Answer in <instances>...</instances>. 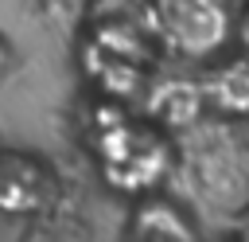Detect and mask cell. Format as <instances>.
Returning <instances> with one entry per match:
<instances>
[{
  "label": "cell",
  "mask_w": 249,
  "mask_h": 242,
  "mask_svg": "<svg viewBox=\"0 0 249 242\" xmlns=\"http://www.w3.org/2000/svg\"><path fill=\"white\" fill-rule=\"evenodd\" d=\"M230 4H233V8H249V0H230Z\"/></svg>",
  "instance_id": "obj_8"
},
{
  "label": "cell",
  "mask_w": 249,
  "mask_h": 242,
  "mask_svg": "<svg viewBox=\"0 0 249 242\" xmlns=\"http://www.w3.org/2000/svg\"><path fill=\"white\" fill-rule=\"evenodd\" d=\"M12 62H16V55H12V43L0 35V86L8 82V74H12Z\"/></svg>",
  "instance_id": "obj_7"
},
{
  "label": "cell",
  "mask_w": 249,
  "mask_h": 242,
  "mask_svg": "<svg viewBox=\"0 0 249 242\" xmlns=\"http://www.w3.org/2000/svg\"><path fill=\"white\" fill-rule=\"evenodd\" d=\"M148 121L160 125L171 141L187 129H195L210 109L202 98V82L198 78H160L148 86Z\"/></svg>",
  "instance_id": "obj_5"
},
{
  "label": "cell",
  "mask_w": 249,
  "mask_h": 242,
  "mask_svg": "<svg viewBox=\"0 0 249 242\" xmlns=\"http://www.w3.org/2000/svg\"><path fill=\"white\" fill-rule=\"evenodd\" d=\"M93 148L105 183L132 195L156 187L175 168V141L148 117H128L124 109H109V117L97 125Z\"/></svg>",
  "instance_id": "obj_2"
},
{
  "label": "cell",
  "mask_w": 249,
  "mask_h": 242,
  "mask_svg": "<svg viewBox=\"0 0 249 242\" xmlns=\"http://www.w3.org/2000/svg\"><path fill=\"white\" fill-rule=\"evenodd\" d=\"M198 82H202L206 109L214 117L233 121V125H249V51L222 55Z\"/></svg>",
  "instance_id": "obj_6"
},
{
  "label": "cell",
  "mask_w": 249,
  "mask_h": 242,
  "mask_svg": "<svg viewBox=\"0 0 249 242\" xmlns=\"http://www.w3.org/2000/svg\"><path fill=\"white\" fill-rule=\"evenodd\" d=\"M195 199L214 211H233L249 199V129L202 117L195 129L175 137V168Z\"/></svg>",
  "instance_id": "obj_1"
},
{
  "label": "cell",
  "mask_w": 249,
  "mask_h": 242,
  "mask_svg": "<svg viewBox=\"0 0 249 242\" xmlns=\"http://www.w3.org/2000/svg\"><path fill=\"white\" fill-rule=\"evenodd\" d=\"M160 51L187 62H214L230 51L237 8L230 0H152Z\"/></svg>",
  "instance_id": "obj_3"
},
{
  "label": "cell",
  "mask_w": 249,
  "mask_h": 242,
  "mask_svg": "<svg viewBox=\"0 0 249 242\" xmlns=\"http://www.w3.org/2000/svg\"><path fill=\"white\" fill-rule=\"evenodd\" d=\"M51 199H54V172L47 168V160L4 148L0 152V211L31 215V211H43Z\"/></svg>",
  "instance_id": "obj_4"
}]
</instances>
